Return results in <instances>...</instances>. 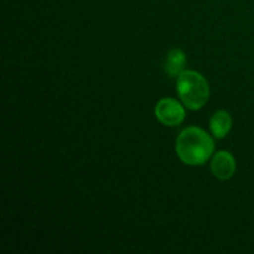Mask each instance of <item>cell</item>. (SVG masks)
Here are the masks:
<instances>
[{
    "label": "cell",
    "mask_w": 254,
    "mask_h": 254,
    "mask_svg": "<svg viewBox=\"0 0 254 254\" xmlns=\"http://www.w3.org/2000/svg\"><path fill=\"white\" fill-rule=\"evenodd\" d=\"M212 138L198 127L184 129L176 139V153L188 165H202L213 153Z\"/></svg>",
    "instance_id": "6da1fadb"
},
{
    "label": "cell",
    "mask_w": 254,
    "mask_h": 254,
    "mask_svg": "<svg viewBox=\"0 0 254 254\" xmlns=\"http://www.w3.org/2000/svg\"><path fill=\"white\" fill-rule=\"evenodd\" d=\"M176 89L183 103L191 111H198L210 98V86L201 73L184 71L176 82Z\"/></svg>",
    "instance_id": "7a4b0ae2"
},
{
    "label": "cell",
    "mask_w": 254,
    "mask_h": 254,
    "mask_svg": "<svg viewBox=\"0 0 254 254\" xmlns=\"http://www.w3.org/2000/svg\"><path fill=\"white\" fill-rule=\"evenodd\" d=\"M155 116L164 126H179L185 119V109L176 99L164 98L155 107Z\"/></svg>",
    "instance_id": "3957f363"
},
{
    "label": "cell",
    "mask_w": 254,
    "mask_h": 254,
    "mask_svg": "<svg viewBox=\"0 0 254 254\" xmlns=\"http://www.w3.org/2000/svg\"><path fill=\"white\" fill-rule=\"evenodd\" d=\"M211 169L216 178L220 180H227L235 174L236 160L232 154L228 151H218L211 161Z\"/></svg>",
    "instance_id": "277c9868"
},
{
    "label": "cell",
    "mask_w": 254,
    "mask_h": 254,
    "mask_svg": "<svg viewBox=\"0 0 254 254\" xmlns=\"http://www.w3.org/2000/svg\"><path fill=\"white\" fill-rule=\"evenodd\" d=\"M186 66V55L181 50L173 49L168 52L164 61V68L170 77H178Z\"/></svg>",
    "instance_id": "5b68a950"
},
{
    "label": "cell",
    "mask_w": 254,
    "mask_h": 254,
    "mask_svg": "<svg viewBox=\"0 0 254 254\" xmlns=\"http://www.w3.org/2000/svg\"><path fill=\"white\" fill-rule=\"evenodd\" d=\"M210 128L215 138L222 139L228 134L232 128V118L226 111L215 112L210 121Z\"/></svg>",
    "instance_id": "8992f818"
}]
</instances>
